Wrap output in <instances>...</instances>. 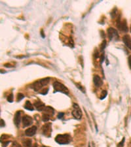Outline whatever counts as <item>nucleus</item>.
I'll return each mask as SVG.
<instances>
[{
	"label": "nucleus",
	"mask_w": 131,
	"mask_h": 147,
	"mask_svg": "<svg viewBox=\"0 0 131 147\" xmlns=\"http://www.w3.org/2000/svg\"><path fill=\"white\" fill-rule=\"evenodd\" d=\"M49 82L50 78H45V79H41V80L36 81V82H35L34 83L32 84L31 87L32 88V89L34 91L38 92V91H39V90H41L42 88L47 85Z\"/></svg>",
	"instance_id": "1"
},
{
	"label": "nucleus",
	"mask_w": 131,
	"mask_h": 147,
	"mask_svg": "<svg viewBox=\"0 0 131 147\" xmlns=\"http://www.w3.org/2000/svg\"><path fill=\"white\" fill-rule=\"evenodd\" d=\"M55 141L60 145H67L71 141V137L68 134L58 135L55 138Z\"/></svg>",
	"instance_id": "2"
},
{
	"label": "nucleus",
	"mask_w": 131,
	"mask_h": 147,
	"mask_svg": "<svg viewBox=\"0 0 131 147\" xmlns=\"http://www.w3.org/2000/svg\"><path fill=\"white\" fill-rule=\"evenodd\" d=\"M53 87H54V93L55 92H62L63 94H65L68 95L69 94V90L68 89V88L66 87L63 84L60 83L58 81H55L53 83Z\"/></svg>",
	"instance_id": "3"
},
{
	"label": "nucleus",
	"mask_w": 131,
	"mask_h": 147,
	"mask_svg": "<svg viewBox=\"0 0 131 147\" xmlns=\"http://www.w3.org/2000/svg\"><path fill=\"white\" fill-rule=\"evenodd\" d=\"M73 110L71 112L72 115L77 120H80L82 117L81 110L79 107V105L76 103H73Z\"/></svg>",
	"instance_id": "4"
},
{
	"label": "nucleus",
	"mask_w": 131,
	"mask_h": 147,
	"mask_svg": "<svg viewBox=\"0 0 131 147\" xmlns=\"http://www.w3.org/2000/svg\"><path fill=\"white\" fill-rule=\"evenodd\" d=\"M107 35L110 40H119V33L115 29L109 28L107 29Z\"/></svg>",
	"instance_id": "5"
},
{
	"label": "nucleus",
	"mask_w": 131,
	"mask_h": 147,
	"mask_svg": "<svg viewBox=\"0 0 131 147\" xmlns=\"http://www.w3.org/2000/svg\"><path fill=\"white\" fill-rule=\"evenodd\" d=\"M117 26L119 28V30L122 32L127 33L129 31V28H128V26H127V22H126L125 20H123V21H121L120 18H119V20H117Z\"/></svg>",
	"instance_id": "6"
},
{
	"label": "nucleus",
	"mask_w": 131,
	"mask_h": 147,
	"mask_svg": "<svg viewBox=\"0 0 131 147\" xmlns=\"http://www.w3.org/2000/svg\"><path fill=\"white\" fill-rule=\"evenodd\" d=\"M22 121L23 128H26V127H28V126H31L33 123L32 118L28 115L24 116L22 117Z\"/></svg>",
	"instance_id": "7"
},
{
	"label": "nucleus",
	"mask_w": 131,
	"mask_h": 147,
	"mask_svg": "<svg viewBox=\"0 0 131 147\" xmlns=\"http://www.w3.org/2000/svg\"><path fill=\"white\" fill-rule=\"evenodd\" d=\"M51 124L49 123V124H46L43 126L42 131H43V134L45 136L49 137V135H51Z\"/></svg>",
	"instance_id": "8"
},
{
	"label": "nucleus",
	"mask_w": 131,
	"mask_h": 147,
	"mask_svg": "<svg viewBox=\"0 0 131 147\" xmlns=\"http://www.w3.org/2000/svg\"><path fill=\"white\" fill-rule=\"evenodd\" d=\"M37 131V127L36 126H32L31 128H29L28 129L25 131V134L26 136L28 137H32L34 136Z\"/></svg>",
	"instance_id": "9"
},
{
	"label": "nucleus",
	"mask_w": 131,
	"mask_h": 147,
	"mask_svg": "<svg viewBox=\"0 0 131 147\" xmlns=\"http://www.w3.org/2000/svg\"><path fill=\"white\" fill-rule=\"evenodd\" d=\"M21 121V112L20 111H17L15 113V116H14V123L15 126L17 127H19L20 123Z\"/></svg>",
	"instance_id": "10"
},
{
	"label": "nucleus",
	"mask_w": 131,
	"mask_h": 147,
	"mask_svg": "<svg viewBox=\"0 0 131 147\" xmlns=\"http://www.w3.org/2000/svg\"><path fill=\"white\" fill-rule=\"evenodd\" d=\"M93 82L95 84L96 87H100L103 84V81L98 75H95L93 77Z\"/></svg>",
	"instance_id": "11"
},
{
	"label": "nucleus",
	"mask_w": 131,
	"mask_h": 147,
	"mask_svg": "<svg viewBox=\"0 0 131 147\" xmlns=\"http://www.w3.org/2000/svg\"><path fill=\"white\" fill-rule=\"evenodd\" d=\"M122 41L126 47L131 50V37L129 35H125L122 37Z\"/></svg>",
	"instance_id": "12"
},
{
	"label": "nucleus",
	"mask_w": 131,
	"mask_h": 147,
	"mask_svg": "<svg viewBox=\"0 0 131 147\" xmlns=\"http://www.w3.org/2000/svg\"><path fill=\"white\" fill-rule=\"evenodd\" d=\"M34 107L38 111H43L45 109V105L44 103H43L40 101H37L34 103Z\"/></svg>",
	"instance_id": "13"
},
{
	"label": "nucleus",
	"mask_w": 131,
	"mask_h": 147,
	"mask_svg": "<svg viewBox=\"0 0 131 147\" xmlns=\"http://www.w3.org/2000/svg\"><path fill=\"white\" fill-rule=\"evenodd\" d=\"M22 145L24 147H31L32 145V141L30 139H26L22 141Z\"/></svg>",
	"instance_id": "14"
},
{
	"label": "nucleus",
	"mask_w": 131,
	"mask_h": 147,
	"mask_svg": "<svg viewBox=\"0 0 131 147\" xmlns=\"http://www.w3.org/2000/svg\"><path fill=\"white\" fill-rule=\"evenodd\" d=\"M24 108L30 111H32L34 110V107L32 105V104L31 103V102L29 101H26L25 105H24Z\"/></svg>",
	"instance_id": "15"
},
{
	"label": "nucleus",
	"mask_w": 131,
	"mask_h": 147,
	"mask_svg": "<svg viewBox=\"0 0 131 147\" xmlns=\"http://www.w3.org/2000/svg\"><path fill=\"white\" fill-rule=\"evenodd\" d=\"M44 111H45V114H47L50 116L53 115L54 113V110L51 107H45Z\"/></svg>",
	"instance_id": "16"
},
{
	"label": "nucleus",
	"mask_w": 131,
	"mask_h": 147,
	"mask_svg": "<svg viewBox=\"0 0 131 147\" xmlns=\"http://www.w3.org/2000/svg\"><path fill=\"white\" fill-rule=\"evenodd\" d=\"M50 119V115H49V114H43V116H42V120H43V122H47L49 121Z\"/></svg>",
	"instance_id": "17"
},
{
	"label": "nucleus",
	"mask_w": 131,
	"mask_h": 147,
	"mask_svg": "<svg viewBox=\"0 0 131 147\" xmlns=\"http://www.w3.org/2000/svg\"><path fill=\"white\" fill-rule=\"evenodd\" d=\"M107 92L106 90H103L102 92L101 93V96H100V99H101V100H103V99H104L105 98H106V96H107Z\"/></svg>",
	"instance_id": "18"
},
{
	"label": "nucleus",
	"mask_w": 131,
	"mask_h": 147,
	"mask_svg": "<svg viewBox=\"0 0 131 147\" xmlns=\"http://www.w3.org/2000/svg\"><path fill=\"white\" fill-rule=\"evenodd\" d=\"M24 98V96L22 94H20V93L18 94V95H17L18 101H21L22 99H23Z\"/></svg>",
	"instance_id": "19"
},
{
	"label": "nucleus",
	"mask_w": 131,
	"mask_h": 147,
	"mask_svg": "<svg viewBox=\"0 0 131 147\" xmlns=\"http://www.w3.org/2000/svg\"><path fill=\"white\" fill-rule=\"evenodd\" d=\"M7 101L10 103H12L13 101V94H11L7 97Z\"/></svg>",
	"instance_id": "20"
},
{
	"label": "nucleus",
	"mask_w": 131,
	"mask_h": 147,
	"mask_svg": "<svg viewBox=\"0 0 131 147\" xmlns=\"http://www.w3.org/2000/svg\"><path fill=\"white\" fill-rule=\"evenodd\" d=\"M124 143H125V138L122 139V141L119 143V145H117V147H123V146H124Z\"/></svg>",
	"instance_id": "21"
},
{
	"label": "nucleus",
	"mask_w": 131,
	"mask_h": 147,
	"mask_svg": "<svg viewBox=\"0 0 131 147\" xmlns=\"http://www.w3.org/2000/svg\"><path fill=\"white\" fill-rule=\"evenodd\" d=\"M48 92H49V88H46V89L43 90L41 92H40V94H42V95H46L48 93Z\"/></svg>",
	"instance_id": "22"
},
{
	"label": "nucleus",
	"mask_w": 131,
	"mask_h": 147,
	"mask_svg": "<svg viewBox=\"0 0 131 147\" xmlns=\"http://www.w3.org/2000/svg\"><path fill=\"white\" fill-rule=\"evenodd\" d=\"M105 47H106V41H104L103 43H102V46H101V50L102 51V50H104V49H105Z\"/></svg>",
	"instance_id": "23"
},
{
	"label": "nucleus",
	"mask_w": 131,
	"mask_h": 147,
	"mask_svg": "<svg viewBox=\"0 0 131 147\" xmlns=\"http://www.w3.org/2000/svg\"><path fill=\"white\" fill-rule=\"evenodd\" d=\"M64 113H58V116H57V117H58V119H62L63 117H64Z\"/></svg>",
	"instance_id": "24"
},
{
	"label": "nucleus",
	"mask_w": 131,
	"mask_h": 147,
	"mask_svg": "<svg viewBox=\"0 0 131 147\" xmlns=\"http://www.w3.org/2000/svg\"><path fill=\"white\" fill-rule=\"evenodd\" d=\"M10 141H6V142H3L2 144V147H6L7 145H9Z\"/></svg>",
	"instance_id": "25"
},
{
	"label": "nucleus",
	"mask_w": 131,
	"mask_h": 147,
	"mask_svg": "<svg viewBox=\"0 0 131 147\" xmlns=\"http://www.w3.org/2000/svg\"><path fill=\"white\" fill-rule=\"evenodd\" d=\"M76 86H78V88H79V89L80 90H81V91H82V92H83V93H85V91H84L83 88V87H82V86H81L79 85L78 84H76Z\"/></svg>",
	"instance_id": "26"
},
{
	"label": "nucleus",
	"mask_w": 131,
	"mask_h": 147,
	"mask_svg": "<svg viewBox=\"0 0 131 147\" xmlns=\"http://www.w3.org/2000/svg\"><path fill=\"white\" fill-rule=\"evenodd\" d=\"M128 61H129V67H130V68H131V56H129V60H128Z\"/></svg>",
	"instance_id": "27"
},
{
	"label": "nucleus",
	"mask_w": 131,
	"mask_h": 147,
	"mask_svg": "<svg viewBox=\"0 0 131 147\" xmlns=\"http://www.w3.org/2000/svg\"><path fill=\"white\" fill-rule=\"evenodd\" d=\"M5 125V124L4 120L1 119V128H2V127H4Z\"/></svg>",
	"instance_id": "28"
},
{
	"label": "nucleus",
	"mask_w": 131,
	"mask_h": 147,
	"mask_svg": "<svg viewBox=\"0 0 131 147\" xmlns=\"http://www.w3.org/2000/svg\"><path fill=\"white\" fill-rule=\"evenodd\" d=\"M104 54H103V55L101 56V60H100V62H101V63H102V62H103V61H104Z\"/></svg>",
	"instance_id": "29"
},
{
	"label": "nucleus",
	"mask_w": 131,
	"mask_h": 147,
	"mask_svg": "<svg viewBox=\"0 0 131 147\" xmlns=\"http://www.w3.org/2000/svg\"><path fill=\"white\" fill-rule=\"evenodd\" d=\"M43 30H41V36H42V37H43V38H45V35H43Z\"/></svg>",
	"instance_id": "30"
},
{
	"label": "nucleus",
	"mask_w": 131,
	"mask_h": 147,
	"mask_svg": "<svg viewBox=\"0 0 131 147\" xmlns=\"http://www.w3.org/2000/svg\"><path fill=\"white\" fill-rule=\"evenodd\" d=\"M41 147H45V146H42Z\"/></svg>",
	"instance_id": "31"
},
{
	"label": "nucleus",
	"mask_w": 131,
	"mask_h": 147,
	"mask_svg": "<svg viewBox=\"0 0 131 147\" xmlns=\"http://www.w3.org/2000/svg\"><path fill=\"white\" fill-rule=\"evenodd\" d=\"M18 147H20V145H18Z\"/></svg>",
	"instance_id": "32"
},
{
	"label": "nucleus",
	"mask_w": 131,
	"mask_h": 147,
	"mask_svg": "<svg viewBox=\"0 0 131 147\" xmlns=\"http://www.w3.org/2000/svg\"><path fill=\"white\" fill-rule=\"evenodd\" d=\"M88 147H90V145H88Z\"/></svg>",
	"instance_id": "33"
},
{
	"label": "nucleus",
	"mask_w": 131,
	"mask_h": 147,
	"mask_svg": "<svg viewBox=\"0 0 131 147\" xmlns=\"http://www.w3.org/2000/svg\"></svg>",
	"instance_id": "34"
}]
</instances>
